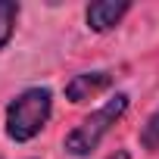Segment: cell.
Masks as SVG:
<instances>
[{
	"mask_svg": "<svg viewBox=\"0 0 159 159\" xmlns=\"http://www.w3.org/2000/svg\"><path fill=\"white\" fill-rule=\"evenodd\" d=\"M53 94L50 88H28L7 106V137L16 143H25L38 137L50 119Z\"/></svg>",
	"mask_w": 159,
	"mask_h": 159,
	"instance_id": "1",
	"label": "cell"
},
{
	"mask_svg": "<svg viewBox=\"0 0 159 159\" xmlns=\"http://www.w3.org/2000/svg\"><path fill=\"white\" fill-rule=\"evenodd\" d=\"M128 109V94H116L106 106L94 109L91 116L81 119V125H75L69 134H66V150L72 156H88L91 150H97V143L109 134V128L125 116Z\"/></svg>",
	"mask_w": 159,
	"mask_h": 159,
	"instance_id": "2",
	"label": "cell"
},
{
	"mask_svg": "<svg viewBox=\"0 0 159 159\" xmlns=\"http://www.w3.org/2000/svg\"><path fill=\"white\" fill-rule=\"evenodd\" d=\"M112 81H116L112 72H81L66 84V97L72 103H84V100H94L97 94H103L106 88H112Z\"/></svg>",
	"mask_w": 159,
	"mask_h": 159,
	"instance_id": "3",
	"label": "cell"
},
{
	"mask_svg": "<svg viewBox=\"0 0 159 159\" xmlns=\"http://www.w3.org/2000/svg\"><path fill=\"white\" fill-rule=\"evenodd\" d=\"M128 10H131L128 0H97V3L88 7L84 16H88V25L94 31H109V28H116L122 22V16Z\"/></svg>",
	"mask_w": 159,
	"mask_h": 159,
	"instance_id": "4",
	"label": "cell"
},
{
	"mask_svg": "<svg viewBox=\"0 0 159 159\" xmlns=\"http://www.w3.org/2000/svg\"><path fill=\"white\" fill-rule=\"evenodd\" d=\"M16 19H19V3H13V0H0V47L10 44L13 28H16Z\"/></svg>",
	"mask_w": 159,
	"mask_h": 159,
	"instance_id": "5",
	"label": "cell"
},
{
	"mask_svg": "<svg viewBox=\"0 0 159 159\" xmlns=\"http://www.w3.org/2000/svg\"><path fill=\"white\" fill-rule=\"evenodd\" d=\"M140 147L150 150V153L159 150V109L143 122V128H140Z\"/></svg>",
	"mask_w": 159,
	"mask_h": 159,
	"instance_id": "6",
	"label": "cell"
},
{
	"mask_svg": "<svg viewBox=\"0 0 159 159\" xmlns=\"http://www.w3.org/2000/svg\"><path fill=\"white\" fill-rule=\"evenodd\" d=\"M106 159H131V153H128V150H116V153L106 156Z\"/></svg>",
	"mask_w": 159,
	"mask_h": 159,
	"instance_id": "7",
	"label": "cell"
}]
</instances>
